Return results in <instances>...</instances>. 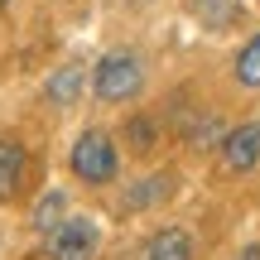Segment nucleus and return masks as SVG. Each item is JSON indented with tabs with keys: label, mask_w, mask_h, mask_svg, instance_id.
<instances>
[{
	"label": "nucleus",
	"mask_w": 260,
	"mask_h": 260,
	"mask_svg": "<svg viewBox=\"0 0 260 260\" xmlns=\"http://www.w3.org/2000/svg\"><path fill=\"white\" fill-rule=\"evenodd\" d=\"M68 169H73V178H82V183L92 188H106L121 178V145H116L106 130H82V135L73 140V149H68Z\"/></svg>",
	"instance_id": "f257e3e1"
},
{
	"label": "nucleus",
	"mask_w": 260,
	"mask_h": 260,
	"mask_svg": "<svg viewBox=\"0 0 260 260\" xmlns=\"http://www.w3.org/2000/svg\"><path fill=\"white\" fill-rule=\"evenodd\" d=\"M140 92H145V63H140V53H130V48L102 53V63L92 68V96L96 102L121 106V102H135Z\"/></svg>",
	"instance_id": "f03ea898"
},
{
	"label": "nucleus",
	"mask_w": 260,
	"mask_h": 260,
	"mask_svg": "<svg viewBox=\"0 0 260 260\" xmlns=\"http://www.w3.org/2000/svg\"><path fill=\"white\" fill-rule=\"evenodd\" d=\"M96 246H102V226H96L92 217H73V212H68L63 222L48 232L44 255L48 260H92Z\"/></svg>",
	"instance_id": "7ed1b4c3"
},
{
	"label": "nucleus",
	"mask_w": 260,
	"mask_h": 260,
	"mask_svg": "<svg viewBox=\"0 0 260 260\" xmlns=\"http://www.w3.org/2000/svg\"><path fill=\"white\" fill-rule=\"evenodd\" d=\"M260 164V125L246 121L236 130H226L222 135V169L226 174H251Z\"/></svg>",
	"instance_id": "20e7f679"
},
{
	"label": "nucleus",
	"mask_w": 260,
	"mask_h": 260,
	"mask_svg": "<svg viewBox=\"0 0 260 260\" xmlns=\"http://www.w3.org/2000/svg\"><path fill=\"white\" fill-rule=\"evenodd\" d=\"M29 169V145L19 135H0V203H15Z\"/></svg>",
	"instance_id": "39448f33"
},
{
	"label": "nucleus",
	"mask_w": 260,
	"mask_h": 260,
	"mask_svg": "<svg viewBox=\"0 0 260 260\" xmlns=\"http://www.w3.org/2000/svg\"><path fill=\"white\" fill-rule=\"evenodd\" d=\"M145 260H193V236L188 226H159L145 246Z\"/></svg>",
	"instance_id": "423d86ee"
},
{
	"label": "nucleus",
	"mask_w": 260,
	"mask_h": 260,
	"mask_svg": "<svg viewBox=\"0 0 260 260\" xmlns=\"http://www.w3.org/2000/svg\"><path fill=\"white\" fill-rule=\"evenodd\" d=\"M82 87H87V73H82L77 63H63L53 77H48V87H44V92H48V102H58V106H73L77 96H82Z\"/></svg>",
	"instance_id": "0eeeda50"
},
{
	"label": "nucleus",
	"mask_w": 260,
	"mask_h": 260,
	"mask_svg": "<svg viewBox=\"0 0 260 260\" xmlns=\"http://www.w3.org/2000/svg\"><path fill=\"white\" fill-rule=\"evenodd\" d=\"M169 188H174V174H149V178H140V183H130L125 207H130V212L154 207V203H164V198H169Z\"/></svg>",
	"instance_id": "6e6552de"
},
{
	"label": "nucleus",
	"mask_w": 260,
	"mask_h": 260,
	"mask_svg": "<svg viewBox=\"0 0 260 260\" xmlns=\"http://www.w3.org/2000/svg\"><path fill=\"white\" fill-rule=\"evenodd\" d=\"M63 217H68V193H58V188H53V193H44V198L34 203V212H29V226L48 236L58 222H63Z\"/></svg>",
	"instance_id": "1a4fd4ad"
},
{
	"label": "nucleus",
	"mask_w": 260,
	"mask_h": 260,
	"mask_svg": "<svg viewBox=\"0 0 260 260\" xmlns=\"http://www.w3.org/2000/svg\"><path fill=\"white\" fill-rule=\"evenodd\" d=\"M232 73H236V82H241L246 92H255V87H260V34H251V39L241 44V53H236V68H232Z\"/></svg>",
	"instance_id": "9d476101"
},
{
	"label": "nucleus",
	"mask_w": 260,
	"mask_h": 260,
	"mask_svg": "<svg viewBox=\"0 0 260 260\" xmlns=\"http://www.w3.org/2000/svg\"><path fill=\"white\" fill-rule=\"evenodd\" d=\"M198 15H203L207 24H232L236 5H232V0H198Z\"/></svg>",
	"instance_id": "9b49d317"
},
{
	"label": "nucleus",
	"mask_w": 260,
	"mask_h": 260,
	"mask_svg": "<svg viewBox=\"0 0 260 260\" xmlns=\"http://www.w3.org/2000/svg\"><path fill=\"white\" fill-rule=\"evenodd\" d=\"M130 135H135V145L145 149V145H154V135H159V130H154V121L145 125V121H140V116H135V121H130Z\"/></svg>",
	"instance_id": "f8f14e48"
},
{
	"label": "nucleus",
	"mask_w": 260,
	"mask_h": 260,
	"mask_svg": "<svg viewBox=\"0 0 260 260\" xmlns=\"http://www.w3.org/2000/svg\"><path fill=\"white\" fill-rule=\"evenodd\" d=\"M236 260H260V246H246V251L236 255Z\"/></svg>",
	"instance_id": "ddd939ff"
}]
</instances>
